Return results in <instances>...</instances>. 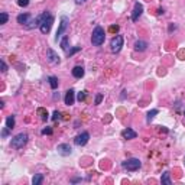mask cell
Wrapping results in <instances>:
<instances>
[{
    "instance_id": "obj_2",
    "label": "cell",
    "mask_w": 185,
    "mask_h": 185,
    "mask_svg": "<svg viewBox=\"0 0 185 185\" xmlns=\"http://www.w3.org/2000/svg\"><path fill=\"white\" fill-rule=\"evenodd\" d=\"M28 135L26 133H19V135H16L13 139H12L10 142V146L13 147V149H22L25 145L28 143Z\"/></svg>"
},
{
    "instance_id": "obj_18",
    "label": "cell",
    "mask_w": 185,
    "mask_h": 185,
    "mask_svg": "<svg viewBox=\"0 0 185 185\" xmlns=\"http://www.w3.org/2000/svg\"><path fill=\"white\" fill-rule=\"evenodd\" d=\"M161 182H162L163 185H171V184H172V181H171V178H169V172H168V171L162 174V178H161Z\"/></svg>"
},
{
    "instance_id": "obj_32",
    "label": "cell",
    "mask_w": 185,
    "mask_h": 185,
    "mask_svg": "<svg viewBox=\"0 0 185 185\" xmlns=\"http://www.w3.org/2000/svg\"><path fill=\"white\" fill-rule=\"evenodd\" d=\"M117 30H119V26H117V25L116 26H114V25L113 26H110V32H117Z\"/></svg>"
},
{
    "instance_id": "obj_31",
    "label": "cell",
    "mask_w": 185,
    "mask_h": 185,
    "mask_svg": "<svg viewBox=\"0 0 185 185\" xmlns=\"http://www.w3.org/2000/svg\"><path fill=\"white\" fill-rule=\"evenodd\" d=\"M103 100V94H97L95 95V104H100Z\"/></svg>"
},
{
    "instance_id": "obj_24",
    "label": "cell",
    "mask_w": 185,
    "mask_h": 185,
    "mask_svg": "<svg viewBox=\"0 0 185 185\" xmlns=\"http://www.w3.org/2000/svg\"><path fill=\"white\" fill-rule=\"evenodd\" d=\"M85 98H87V91H80V93H78V97H77V100L81 103V101H84Z\"/></svg>"
},
{
    "instance_id": "obj_27",
    "label": "cell",
    "mask_w": 185,
    "mask_h": 185,
    "mask_svg": "<svg viewBox=\"0 0 185 185\" xmlns=\"http://www.w3.org/2000/svg\"><path fill=\"white\" fill-rule=\"evenodd\" d=\"M58 119H61V113L58 111V110H55L52 114V120H58Z\"/></svg>"
},
{
    "instance_id": "obj_6",
    "label": "cell",
    "mask_w": 185,
    "mask_h": 185,
    "mask_svg": "<svg viewBox=\"0 0 185 185\" xmlns=\"http://www.w3.org/2000/svg\"><path fill=\"white\" fill-rule=\"evenodd\" d=\"M68 28V18L67 16H62L61 18V22H59V26H58V30H57V36H55V41H61V36L64 35V32L67 30Z\"/></svg>"
},
{
    "instance_id": "obj_1",
    "label": "cell",
    "mask_w": 185,
    "mask_h": 185,
    "mask_svg": "<svg viewBox=\"0 0 185 185\" xmlns=\"http://www.w3.org/2000/svg\"><path fill=\"white\" fill-rule=\"evenodd\" d=\"M104 39H106L104 29L101 26H95L94 30H93V35H91V44L94 46H100L104 44Z\"/></svg>"
},
{
    "instance_id": "obj_20",
    "label": "cell",
    "mask_w": 185,
    "mask_h": 185,
    "mask_svg": "<svg viewBox=\"0 0 185 185\" xmlns=\"http://www.w3.org/2000/svg\"><path fill=\"white\" fill-rule=\"evenodd\" d=\"M6 126H8L10 130L15 127V116H9L8 119H6Z\"/></svg>"
},
{
    "instance_id": "obj_17",
    "label": "cell",
    "mask_w": 185,
    "mask_h": 185,
    "mask_svg": "<svg viewBox=\"0 0 185 185\" xmlns=\"http://www.w3.org/2000/svg\"><path fill=\"white\" fill-rule=\"evenodd\" d=\"M158 113H159V111H158L156 109L151 110V111H147V114H146V123H147V125H149V123H151V121L155 119V116H156Z\"/></svg>"
},
{
    "instance_id": "obj_11",
    "label": "cell",
    "mask_w": 185,
    "mask_h": 185,
    "mask_svg": "<svg viewBox=\"0 0 185 185\" xmlns=\"http://www.w3.org/2000/svg\"><path fill=\"white\" fill-rule=\"evenodd\" d=\"M74 101H75V91L72 90V88H69V90L65 93V104H67V106H72Z\"/></svg>"
},
{
    "instance_id": "obj_22",
    "label": "cell",
    "mask_w": 185,
    "mask_h": 185,
    "mask_svg": "<svg viewBox=\"0 0 185 185\" xmlns=\"http://www.w3.org/2000/svg\"><path fill=\"white\" fill-rule=\"evenodd\" d=\"M61 48L64 49V51L68 49V36H64V38L61 39Z\"/></svg>"
},
{
    "instance_id": "obj_23",
    "label": "cell",
    "mask_w": 185,
    "mask_h": 185,
    "mask_svg": "<svg viewBox=\"0 0 185 185\" xmlns=\"http://www.w3.org/2000/svg\"><path fill=\"white\" fill-rule=\"evenodd\" d=\"M38 113L41 114V119H42L44 121L48 120V111H46L45 109H39V110H38Z\"/></svg>"
},
{
    "instance_id": "obj_13",
    "label": "cell",
    "mask_w": 185,
    "mask_h": 185,
    "mask_svg": "<svg viewBox=\"0 0 185 185\" xmlns=\"http://www.w3.org/2000/svg\"><path fill=\"white\" fill-rule=\"evenodd\" d=\"M30 20H32V18H30L29 13H22V15L18 16V23H20V25H23V26H26Z\"/></svg>"
},
{
    "instance_id": "obj_15",
    "label": "cell",
    "mask_w": 185,
    "mask_h": 185,
    "mask_svg": "<svg viewBox=\"0 0 185 185\" xmlns=\"http://www.w3.org/2000/svg\"><path fill=\"white\" fill-rule=\"evenodd\" d=\"M147 48V42L146 41H136L135 42V51H139V52H143Z\"/></svg>"
},
{
    "instance_id": "obj_14",
    "label": "cell",
    "mask_w": 185,
    "mask_h": 185,
    "mask_svg": "<svg viewBox=\"0 0 185 185\" xmlns=\"http://www.w3.org/2000/svg\"><path fill=\"white\" fill-rule=\"evenodd\" d=\"M72 77H74V78H83L84 77V68L83 67H80V65H77V67H74V68H72Z\"/></svg>"
},
{
    "instance_id": "obj_3",
    "label": "cell",
    "mask_w": 185,
    "mask_h": 185,
    "mask_svg": "<svg viewBox=\"0 0 185 185\" xmlns=\"http://www.w3.org/2000/svg\"><path fill=\"white\" fill-rule=\"evenodd\" d=\"M121 166L126 171H129V172H135V171H137L142 166V162L137 158H130L127 161H125V162H121Z\"/></svg>"
},
{
    "instance_id": "obj_21",
    "label": "cell",
    "mask_w": 185,
    "mask_h": 185,
    "mask_svg": "<svg viewBox=\"0 0 185 185\" xmlns=\"http://www.w3.org/2000/svg\"><path fill=\"white\" fill-rule=\"evenodd\" d=\"M8 19H9V16L6 12H2L0 13V25H4V23H8Z\"/></svg>"
},
{
    "instance_id": "obj_35",
    "label": "cell",
    "mask_w": 185,
    "mask_h": 185,
    "mask_svg": "<svg viewBox=\"0 0 185 185\" xmlns=\"http://www.w3.org/2000/svg\"><path fill=\"white\" fill-rule=\"evenodd\" d=\"M84 2H87V0H75L77 4H81V3H84Z\"/></svg>"
},
{
    "instance_id": "obj_8",
    "label": "cell",
    "mask_w": 185,
    "mask_h": 185,
    "mask_svg": "<svg viewBox=\"0 0 185 185\" xmlns=\"http://www.w3.org/2000/svg\"><path fill=\"white\" fill-rule=\"evenodd\" d=\"M46 58H48V61L51 62V64H59L61 62L59 55L51 48H48V51H46Z\"/></svg>"
},
{
    "instance_id": "obj_33",
    "label": "cell",
    "mask_w": 185,
    "mask_h": 185,
    "mask_svg": "<svg viewBox=\"0 0 185 185\" xmlns=\"http://www.w3.org/2000/svg\"><path fill=\"white\" fill-rule=\"evenodd\" d=\"M80 181H83L81 178H72L71 179V182H80Z\"/></svg>"
},
{
    "instance_id": "obj_19",
    "label": "cell",
    "mask_w": 185,
    "mask_h": 185,
    "mask_svg": "<svg viewBox=\"0 0 185 185\" xmlns=\"http://www.w3.org/2000/svg\"><path fill=\"white\" fill-rule=\"evenodd\" d=\"M42 181H44V175L42 174H36L33 178H32V184L33 185H39Z\"/></svg>"
},
{
    "instance_id": "obj_26",
    "label": "cell",
    "mask_w": 185,
    "mask_h": 185,
    "mask_svg": "<svg viewBox=\"0 0 185 185\" xmlns=\"http://www.w3.org/2000/svg\"><path fill=\"white\" fill-rule=\"evenodd\" d=\"M18 4H19L20 8H26L28 4H29V0H18Z\"/></svg>"
},
{
    "instance_id": "obj_4",
    "label": "cell",
    "mask_w": 185,
    "mask_h": 185,
    "mask_svg": "<svg viewBox=\"0 0 185 185\" xmlns=\"http://www.w3.org/2000/svg\"><path fill=\"white\" fill-rule=\"evenodd\" d=\"M52 23H54V16L49 12H45V18H44L41 26H39L42 33H48L49 30H51V28H52Z\"/></svg>"
},
{
    "instance_id": "obj_25",
    "label": "cell",
    "mask_w": 185,
    "mask_h": 185,
    "mask_svg": "<svg viewBox=\"0 0 185 185\" xmlns=\"http://www.w3.org/2000/svg\"><path fill=\"white\" fill-rule=\"evenodd\" d=\"M81 51V46H74L72 49H69V52H68V57H72L74 54H77V52H80Z\"/></svg>"
},
{
    "instance_id": "obj_16",
    "label": "cell",
    "mask_w": 185,
    "mask_h": 185,
    "mask_svg": "<svg viewBox=\"0 0 185 185\" xmlns=\"http://www.w3.org/2000/svg\"><path fill=\"white\" fill-rule=\"evenodd\" d=\"M48 83H49V85H51L52 90H57V88H58V78L55 75L48 77Z\"/></svg>"
},
{
    "instance_id": "obj_29",
    "label": "cell",
    "mask_w": 185,
    "mask_h": 185,
    "mask_svg": "<svg viewBox=\"0 0 185 185\" xmlns=\"http://www.w3.org/2000/svg\"><path fill=\"white\" fill-rule=\"evenodd\" d=\"M42 135H52V129L51 127H45L42 130Z\"/></svg>"
},
{
    "instance_id": "obj_28",
    "label": "cell",
    "mask_w": 185,
    "mask_h": 185,
    "mask_svg": "<svg viewBox=\"0 0 185 185\" xmlns=\"http://www.w3.org/2000/svg\"><path fill=\"white\" fill-rule=\"evenodd\" d=\"M9 132H10V129L6 126V127L3 129V132H2V136H3V137H8V136H9Z\"/></svg>"
},
{
    "instance_id": "obj_34",
    "label": "cell",
    "mask_w": 185,
    "mask_h": 185,
    "mask_svg": "<svg viewBox=\"0 0 185 185\" xmlns=\"http://www.w3.org/2000/svg\"><path fill=\"white\" fill-rule=\"evenodd\" d=\"M177 29V26H175V25H171L169 26V32H172V30H175Z\"/></svg>"
},
{
    "instance_id": "obj_30",
    "label": "cell",
    "mask_w": 185,
    "mask_h": 185,
    "mask_svg": "<svg viewBox=\"0 0 185 185\" xmlns=\"http://www.w3.org/2000/svg\"><path fill=\"white\" fill-rule=\"evenodd\" d=\"M0 65H2V71H3V72L8 71V65H6V62H4V61H0Z\"/></svg>"
},
{
    "instance_id": "obj_9",
    "label": "cell",
    "mask_w": 185,
    "mask_h": 185,
    "mask_svg": "<svg viewBox=\"0 0 185 185\" xmlns=\"http://www.w3.org/2000/svg\"><path fill=\"white\" fill-rule=\"evenodd\" d=\"M142 13H143V6H142V3L137 2V3H135V8H133V12H132V20L133 22H136L140 16H142Z\"/></svg>"
},
{
    "instance_id": "obj_5",
    "label": "cell",
    "mask_w": 185,
    "mask_h": 185,
    "mask_svg": "<svg viewBox=\"0 0 185 185\" xmlns=\"http://www.w3.org/2000/svg\"><path fill=\"white\" fill-rule=\"evenodd\" d=\"M123 42H125L123 36H121V35H116V36L111 39V42H110V49H111V52H114V54L120 52L121 46H123Z\"/></svg>"
},
{
    "instance_id": "obj_7",
    "label": "cell",
    "mask_w": 185,
    "mask_h": 185,
    "mask_svg": "<svg viewBox=\"0 0 185 185\" xmlns=\"http://www.w3.org/2000/svg\"><path fill=\"white\" fill-rule=\"evenodd\" d=\"M88 140H90V133L83 132V133H80L78 136L74 139V143H75L77 146H84V145H87Z\"/></svg>"
},
{
    "instance_id": "obj_12",
    "label": "cell",
    "mask_w": 185,
    "mask_h": 185,
    "mask_svg": "<svg viewBox=\"0 0 185 185\" xmlns=\"http://www.w3.org/2000/svg\"><path fill=\"white\" fill-rule=\"evenodd\" d=\"M136 136H137V133L133 130V129H130V127H127V129H125L123 132H121V137L123 139H126V140H130V139H136Z\"/></svg>"
},
{
    "instance_id": "obj_10",
    "label": "cell",
    "mask_w": 185,
    "mask_h": 185,
    "mask_svg": "<svg viewBox=\"0 0 185 185\" xmlns=\"http://www.w3.org/2000/svg\"><path fill=\"white\" fill-rule=\"evenodd\" d=\"M57 151H58V153L62 156H69L72 153V147L69 146L68 143H61V145H58Z\"/></svg>"
}]
</instances>
